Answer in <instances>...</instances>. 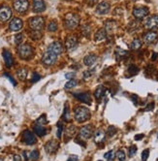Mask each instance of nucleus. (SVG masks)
<instances>
[{"instance_id": "nucleus-39", "label": "nucleus", "mask_w": 158, "mask_h": 161, "mask_svg": "<svg viewBox=\"0 0 158 161\" xmlns=\"http://www.w3.org/2000/svg\"><path fill=\"white\" fill-rule=\"evenodd\" d=\"M139 71V68L135 65H130V67L128 68V72L129 73H131V75H135L138 73Z\"/></svg>"}, {"instance_id": "nucleus-14", "label": "nucleus", "mask_w": 158, "mask_h": 161, "mask_svg": "<svg viewBox=\"0 0 158 161\" xmlns=\"http://www.w3.org/2000/svg\"><path fill=\"white\" fill-rule=\"evenodd\" d=\"M22 25H23L22 21L19 18H15L10 21L9 27L12 31H19L22 28Z\"/></svg>"}, {"instance_id": "nucleus-8", "label": "nucleus", "mask_w": 158, "mask_h": 161, "mask_svg": "<svg viewBox=\"0 0 158 161\" xmlns=\"http://www.w3.org/2000/svg\"><path fill=\"white\" fill-rule=\"evenodd\" d=\"M12 17V10L8 6H2L0 8V21L5 22Z\"/></svg>"}, {"instance_id": "nucleus-27", "label": "nucleus", "mask_w": 158, "mask_h": 161, "mask_svg": "<svg viewBox=\"0 0 158 161\" xmlns=\"http://www.w3.org/2000/svg\"><path fill=\"white\" fill-rule=\"evenodd\" d=\"M17 75H18V78L20 80H25V78L27 76V69H25V68H20V70H18Z\"/></svg>"}, {"instance_id": "nucleus-49", "label": "nucleus", "mask_w": 158, "mask_h": 161, "mask_svg": "<svg viewBox=\"0 0 158 161\" xmlns=\"http://www.w3.org/2000/svg\"><path fill=\"white\" fill-rule=\"evenodd\" d=\"M14 161H21V157L18 154L14 155Z\"/></svg>"}, {"instance_id": "nucleus-44", "label": "nucleus", "mask_w": 158, "mask_h": 161, "mask_svg": "<svg viewBox=\"0 0 158 161\" xmlns=\"http://www.w3.org/2000/svg\"><path fill=\"white\" fill-rule=\"evenodd\" d=\"M154 108V103H149L148 106H147V108L144 110L145 112H149V111H152Z\"/></svg>"}, {"instance_id": "nucleus-34", "label": "nucleus", "mask_w": 158, "mask_h": 161, "mask_svg": "<svg viewBox=\"0 0 158 161\" xmlns=\"http://www.w3.org/2000/svg\"><path fill=\"white\" fill-rule=\"evenodd\" d=\"M77 85H78L77 80H70L69 82H67V84L65 85V88H66V90H71V88L75 87Z\"/></svg>"}, {"instance_id": "nucleus-29", "label": "nucleus", "mask_w": 158, "mask_h": 161, "mask_svg": "<svg viewBox=\"0 0 158 161\" xmlns=\"http://www.w3.org/2000/svg\"><path fill=\"white\" fill-rule=\"evenodd\" d=\"M62 118L64 119V120H66V122H68V120L71 119V117H70V110H69L68 104H67V105H65V107H64V112H63Z\"/></svg>"}, {"instance_id": "nucleus-48", "label": "nucleus", "mask_w": 158, "mask_h": 161, "mask_svg": "<svg viewBox=\"0 0 158 161\" xmlns=\"http://www.w3.org/2000/svg\"><path fill=\"white\" fill-rule=\"evenodd\" d=\"M144 138V135L143 134H139V135H137V136H135V140L136 141H139V140H142Z\"/></svg>"}, {"instance_id": "nucleus-1", "label": "nucleus", "mask_w": 158, "mask_h": 161, "mask_svg": "<svg viewBox=\"0 0 158 161\" xmlns=\"http://www.w3.org/2000/svg\"><path fill=\"white\" fill-rule=\"evenodd\" d=\"M75 118L78 122H84L90 118V111L89 109L84 106H80L75 110Z\"/></svg>"}, {"instance_id": "nucleus-51", "label": "nucleus", "mask_w": 158, "mask_h": 161, "mask_svg": "<svg viewBox=\"0 0 158 161\" xmlns=\"http://www.w3.org/2000/svg\"><path fill=\"white\" fill-rule=\"evenodd\" d=\"M98 1V0H88V2L90 3V4H94V3H96Z\"/></svg>"}, {"instance_id": "nucleus-5", "label": "nucleus", "mask_w": 158, "mask_h": 161, "mask_svg": "<svg viewBox=\"0 0 158 161\" xmlns=\"http://www.w3.org/2000/svg\"><path fill=\"white\" fill-rule=\"evenodd\" d=\"M14 9L18 13L23 14L25 13L29 8V2L28 0H14Z\"/></svg>"}, {"instance_id": "nucleus-7", "label": "nucleus", "mask_w": 158, "mask_h": 161, "mask_svg": "<svg viewBox=\"0 0 158 161\" xmlns=\"http://www.w3.org/2000/svg\"><path fill=\"white\" fill-rule=\"evenodd\" d=\"M22 142L25 145H28V146H32V145L37 143V139L32 132L29 130H25L22 133Z\"/></svg>"}, {"instance_id": "nucleus-30", "label": "nucleus", "mask_w": 158, "mask_h": 161, "mask_svg": "<svg viewBox=\"0 0 158 161\" xmlns=\"http://www.w3.org/2000/svg\"><path fill=\"white\" fill-rule=\"evenodd\" d=\"M142 47V42H141V40L136 38V39H134L133 40V42L131 44V48L133 50H139L140 48Z\"/></svg>"}, {"instance_id": "nucleus-43", "label": "nucleus", "mask_w": 158, "mask_h": 161, "mask_svg": "<svg viewBox=\"0 0 158 161\" xmlns=\"http://www.w3.org/2000/svg\"><path fill=\"white\" fill-rule=\"evenodd\" d=\"M57 127L58 128H57V133H56V135H57L58 138H60L61 135H62V130H63V125H62V123L61 122H58Z\"/></svg>"}, {"instance_id": "nucleus-52", "label": "nucleus", "mask_w": 158, "mask_h": 161, "mask_svg": "<svg viewBox=\"0 0 158 161\" xmlns=\"http://www.w3.org/2000/svg\"><path fill=\"white\" fill-rule=\"evenodd\" d=\"M156 56H157V53H154L153 54V58H152V60H155L156 59Z\"/></svg>"}, {"instance_id": "nucleus-45", "label": "nucleus", "mask_w": 158, "mask_h": 161, "mask_svg": "<svg viewBox=\"0 0 158 161\" xmlns=\"http://www.w3.org/2000/svg\"><path fill=\"white\" fill-rule=\"evenodd\" d=\"M65 77H66L67 79H69V80H73V78L76 77V73H73V72H71V73H67V74L65 75Z\"/></svg>"}, {"instance_id": "nucleus-46", "label": "nucleus", "mask_w": 158, "mask_h": 161, "mask_svg": "<svg viewBox=\"0 0 158 161\" xmlns=\"http://www.w3.org/2000/svg\"><path fill=\"white\" fill-rule=\"evenodd\" d=\"M67 161H78V156L77 155H70Z\"/></svg>"}, {"instance_id": "nucleus-50", "label": "nucleus", "mask_w": 158, "mask_h": 161, "mask_svg": "<svg viewBox=\"0 0 158 161\" xmlns=\"http://www.w3.org/2000/svg\"><path fill=\"white\" fill-rule=\"evenodd\" d=\"M84 78H88V77H89V76H91V73L89 71H86V72H84Z\"/></svg>"}, {"instance_id": "nucleus-13", "label": "nucleus", "mask_w": 158, "mask_h": 161, "mask_svg": "<svg viewBox=\"0 0 158 161\" xmlns=\"http://www.w3.org/2000/svg\"><path fill=\"white\" fill-rule=\"evenodd\" d=\"M145 26L147 29H153L158 26V16H151L145 21Z\"/></svg>"}, {"instance_id": "nucleus-36", "label": "nucleus", "mask_w": 158, "mask_h": 161, "mask_svg": "<svg viewBox=\"0 0 158 161\" xmlns=\"http://www.w3.org/2000/svg\"><path fill=\"white\" fill-rule=\"evenodd\" d=\"M36 123H38V124H41V125H46L47 123H48V120H47L46 116H45V115L41 116L40 117H39V118L37 119Z\"/></svg>"}, {"instance_id": "nucleus-42", "label": "nucleus", "mask_w": 158, "mask_h": 161, "mask_svg": "<svg viewBox=\"0 0 158 161\" xmlns=\"http://www.w3.org/2000/svg\"><path fill=\"white\" fill-rule=\"evenodd\" d=\"M40 79H41V76L35 72V73L32 74V78H31V82H32V83H36V82H38V80H40Z\"/></svg>"}, {"instance_id": "nucleus-38", "label": "nucleus", "mask_w": 158, "mask_h": 161, "mask_svg": "<svg viewBox=\"0 0 158 161\" xmlns=\"http://www.w3.org/2000/svg\"><path fill=\"white\" fill-rule=\"evenodd\" d=\"M23 40V34L20 33V34H17L15 36V43L17 45H20Z\"/></svg>"}, {"instance_id": "nucleus-17", "label": "nucleus", "mask_w": 158, "mask_h": 161, "mask_svg": "<svg viewBox=\"0 0 158 161\" xmlns=\"http://www.w3.org/2000/svg\"><path fill=\"white\" fill-rule=\"evenodd\" d=\"M48 51H51V52H52L55 54L58 55V54L62 53V52H63V47H62V45L59 42H53V43H52L49 46Z\"/></svg>"}, {"instance_id": "nucleus-28", "label": "nucleus", "mask_w": 158, "mask_h": 161, "mask_svg": "<svg viewBox=\"0 0 158 161\" xmlns=\"http://www.w3.org/2000/svg\"><path fill=\"white\" fill-rule=\"evenodd\" d=\"M27 158H28V159H30V160H32V161H36V160L39 158V151H38L37 150L30 151L29 154H28Z\"/></svg>"}, {"instance_id": "nucleus-12", "label": "nucleus", "mask_w": 158, "mask_h": 161, "mask_svg": "<svg viewBox=\"0 0 158 161\" xmlns=\"http://www.w3.org/2000/svg\"><path fill=\"white\" fill-rule=\"evenodd\" d=\"M58 148H59V143L57 141H55V140L49 141L45 146L46 151L48 152V154H54V152L57 151Z\"/></svg>"}, {"instance_id": "nucleus-18", "label": "nucleus", "mask_w": 158, "mask_h": 161, "mask_svg": "<svg viewBox=\"0 0 158 161\" xmlns=\"http://www.w3.org/2000/svg\"><path fill=\"white\" fill-rule=\"evenodd\" d=\"M158 38V34L154 31H149L144 35V41L147 44H151L154 41H156V39Z\"/></svg>"}, {"instance_id": "nucleus-35", "label": "nucleus", "mask_w": 158, "mask_h": 161, "mask_svg": "<svg viewBox=\"0 0 158 161\" xmlns=\"http://www.w3.org/2000/svg\"><path fill=\"white\" fill-rule=\"evenodd\" d=\"M115 155H116L117 159L120 160V161H125V159H126L125 152H124L123 150H118V151L116 152Z\"/></svg>"}, {"instance_id": "nucleus-4", "label": "nucleus", "mask_w": 158, "mask_h": 161, "mask_svg": "<svg viewBox=\"0 0 158 161\" xmlns=\"http://www.w3.org/2000/svg\"><path fill=\"white\" fill-rule=\"evenodd\" d=\"M56 60H57V54H55L51 51H47L42 56V62L47 66L53 65L56 62Z\"/></svg>"}, {"instance_id": "nucleus-47", "label": "nucleus", "mask_w": 158, "mask_h": 161, "mask_svg": "<svg viewBox=\"0 0 158 161\" xmlns=\"http://www.w3.org/2000/svg\"><path fill=\"white\" fill-rule=\"evenodd\" d=\"M5 77H7L8 79H9V80H11V83H12V84H13L14 85H16V82H15V80H14V79H13V78H12V77H11L10 75H9V74L5 73Z\"/></svg>"}, {"instance_id": "nucleus-24", "label": "nucleus", "mask_w": 158, "mask_h": 161, "mask_svg": "<svg viewBox=\"0 0 158 161\" xmlns=\"http://www.w3.org/2000/svg\"><path fill=\"white\" fill-rule=\"evenodd\" d=\"M106 38H107V31L105 29H99L95 33V36H94V39H95L96 42H101Z\"/></svg>"}, {"instance_id": "nucleus-20", "label": "nucleus", "mask_w": 158, "mask_h": 161, "mask_svg": "<svg viewBox=\"0 0 158 161\" xmlns=\"http://www.w3.org/2000/svg\"><path fill=\"white\" fill-rule=\"evenodd\" d=\"M3 58H4V61H5V64H6L7 67H11V66L13 65V63H14V58H13L12 53H11L9 51L5 50V51L3 52Z\"/></svg>"}, {"instance_id": "nucleus-10", "label": "nucleus", "mask_w": 158, "mask_h": 161, "mask_svg": "<svg viewBox=\"0 0 158 161\" xmlns=\"http://www.w3.org/2000/svg\"><path fill=\"white\" fill-rule=\"evenodd\" d=\"M74 96L79 99L81 102L88 104V105H90L92 100H91V96L89 92H79V93H74Z\"/></svg>"}, {"instance_id": "nucleus-33", "label": "nucleus", "mask_w": 158, "mask_h": 161, "mask_svg": "<svg viewBox=\"0 0 158 161\" xmlns=\"http://www.w3.org/2000/svg\"><path fill=\"white\" fill-rule=\"evenodd\" d=\"M115 152L114 150H110V151L106 152V154H104V157H105L107 160H109V161L113 160V159L115 158Z\"/></svg>"}, {"instance_id": "nucleus-15", "label": "nucleus", "mask_w": 158, "mask_h": 161, "mask_svg": "<svg viewBox=\"0 0 158 161\" xmlns=\"http://www.w3.org/2000/svg\"><path fill=\"white\" fill-rule=\"evenodd\" d=\"M78 45V38L76 36H69L66 39V42H65V46L67 48V50L69 51H72L73 49L77 47Z\"/></svg>"}, {"instance_id": "nucleus-16", "label": "nucleus", "mask_w": 158, "mask_h": 161, "mask_svg": "<svg viewBox=\"0 0 158 161\" xmlns=\"http://www.w3.org/2000/svg\"><path fill=\"white\" fill-rule=\"evenodd\" d=\"M110 11V4L108 2H101L96 7V13L99 15H106Z\"/></svg>"}, {"instance_id": "nucleus-53", "label": "nucleus", "mask_w": 158, "mask_h": 161, "mask_svg": "<svg viewBox=\"0 0 158 161\" xmlns=\"http://www.w3.org/2000/svg\"><path fill=\"white\" fill-rule=\"evenodd\" d=\"M0 161H4V159H3V158H1V157H0Z\"/></svg>"}, {"instance_id": "nucleus-22", "label": "nucleus", "mask_w": 158, "mask_h": 161, "mask_svg": "<svg viewBox=\"0 0 158 161\" xmlns=\"http://www.w3.org/2000/svg\"><path fill=\"white\" fill-rule=\"evenodd\" d=\"M76 131H77L76 126L71 125L70 127H68L65 132V142H68L70 139H72L76 134Z\"/></svg>"}, {"instance_id": "nucleus-40", "label": "nucleus", "mask_w": 158, "mask_h": 161, "mask_svg": "<svg viewBox=\"0 0 158 161\" xmlns=\"http://www.w3.org/2000/svg\"><path fill=\"white\" fill-rule=\"evenodd\" d=\"M149 156V150H145L142 154V161H147Z\"/></svg>"}, {"instance_id": "nucleus-54", "label": "nucleus", "mask_w": 158, "mask_h": 161, "mask_svg": "<svg viewBox=\"0 0 158 161\" xmlns=\"http://www.w3.org/2000/svg\"><path fill=\"white\" fill-rule=\"evenodd\" d=\"M157 137H158V133H157Z\"/></svg>"}, {"instance_id": "nucleus-32", "label": "nucleus", "mask_w": 158, "mask_h": 161, "mask_svg": "<svg viewBox=\"0 0 158 161\" xmlns=\"http://www.w3.org/2000/svg\"><path fill=\"white\" fill-rule=\"evenodd\" d=\"M48 30L51 31V32L56 31V30H57V23H56V21H52L49 23V25H48Z\"/></svg>"}, {"instance_id": "nucleus-55", "label": "nucleus", "mask_w": 158, "mask_h": 161, "mask_svg": "<svg viewBox=\"0 0 158 161\" xmlns=\"http://www.w3.org/2000/svg\"><path fill=\"white\" fill-rule=\"evenodd\" d=\"M99 161H101V160H99Z\"/></svg>"}, {"instance_id": "nucleus-25", "label": "nucleus", "mask_w": 158, "mask_h": 161, "mask_svg": "<svg viewBox=\"0 0 158 161\" xmlns=\"http://www.w3.org/2000/svg\"><path fill=\"white\" fill-rule=\"evenodd\" d=\"M106 138V134L103 130H97L94 134V141H95L96 144L102 143Z\"/></svg>"}, {"instance_id": "nucleus-21", "label": "nucleus", "mask_w": 158, "mask_h": 161, "mask_svg": "<svg viewBox=\"0 0 158 161\" xmlns=\"http://www.w3.org/2000/svg\"><path fill=\"white\" fill-rule=\"evenodd\" d=\"M96 60H97V56L94 53H90V54H88L84 58V65H86V66H92L93 64L95 63Z\"/></svg>"}, {"instance_id": "nucleus-41", "label": "nucleus", "mask_w": 158, "mask_h": 161, "mask_svg": "<svg viewBox=\"0 0 158 161\" xmlns=\"http://www.w3.org/2000/svg\"><path fill=\"white\" fill-rule=\"evenodd\" d=\"M136 152H137V147L136 146H132L129 148V156L132 157L136 154Z\"/></svg>"}, {"instance_id": "nucleus-9", "label": "nucleus", "mask_w": 158, "mask_h": 161, "mask_svg": "<svg viewBox=\"0 0 158 161\" xmlns=\"http://www.w3.org/2000/svg\"><path fill=\"white\" fill-rule=\"evenodd\" d=\"M133 15L136 19L142 20V19L146 18L147 16L148 15V9L147 7H137V8L134 9Z\"/></svg>"}, {"instance_id": "nucleus-26", "label": "nucleus", "mask_w": 158, "mask_h": 161, "mask_svg": "<svg viewBox=\"0 0 158 161\" xmlns=\"http://www.w3.org/2000/svg\"><path fill=\"white\" fill-rule=\"evenodd\" d=\"M104 93H105V87L103 85H99L97 86L95 92H94V96H95L97 99H100L103 97Z\"/></svg>"}, {"instance_id": "nucleus-19", "label": "nucleus", "mask_w": 158, "mask_h": 161, "mask_svg": "<svg viewBox=\"0 0 158 161\" xmlns=\"http://www.w3.org/2000/svg\"><path fill=\"white\" fill-rule=\"evenodd\" d=\"M46 9V5L43 0H34L33 4V11L35 13H41L44 12Z\"/></svg>"}, {"instance_id": "nucleus-11", "label": "nucleus", "mask_w": 158, "mask_h": 161, "mask_svg": "<svg viewBox=\"0 0 158 161\" xmlns=\"http://www.w3.org/2000/svg\"><path fill=\"white\" fill-rule=\"evenodd\" d=\"M92 133H93L92 127L90 125H85V126H83L80 129V134L79 135H80V138L88 140L92 136Z\"/></svg>"}, {"instance_id": "nucleus-23", "label": "nucleus", "mask_w": 158, "mask_h": 161, "mask_svg": "<svg viewBox=\"0 0 158 161\" xmlns=\"http://www.w3.org/2000/svg\"><path fill=\"white\" fill-rule=\"evenodd\" d=\"M34 132L39 137H43V136H45L47 134V129H46L45 125H41V124L36 123L34 125Z\"/></svg>"}, {"instance_id": "nucleus-2", "label": "nucleus", "mask_w": 158, "mask_h": 161, "mask_svg": "<svg viewBox=\"0 0 158 161\" xmlns=\"http://www.w3.org/2000/svg\"><path fill=\"white\" fill-rule=\"evenodd\" d=\"M18 53L20 58L22 59H29L31 56L33 55V49L32 47L28 44H23L20 45L18 48Z\"/></svg>"}, {"instance_id": "nucleus-6", "label": "nucleus", "mask_w": 158, "mask_h": 161, "mask_svg": "<svg viewBox=\"0 0 158 161\" xmlns=\"http://www.w3.org/2000/svg\"><path fill=\"white\" fill-rule=\"evenodd\" d=\"M45 25L44 19L41 17H33L29 20V26L31 29L36 30V31H40Z\"/></svg>"}, {"instance_id": "nucleus-31", "label": "nucleus", "mask_w": 158, "mask_h": 161, "mask_svg": "<svg viewBox=\"0 0 158 161\" xmlns=\"http://www.w3.org/2000/svg\"><path fill=\"white\" fill-rule=\"evenodd\" d=\"M30 37L32 38L33 40H39L42 38V33L40 31H36V30H33L32 32L30 33Z\"/></svg>"}, {"instance_id": "nucleus-37", "label": "nucleus", "mask_w": 158, "mask_h": 161, "mask_svg": "<svg viewBox=\"0 0 158 161\" xmlns=\"http://www.w3.org/2000/svg\"><path fill=\"white\" fill-rule=\"evenodd\" d=\"M116 128L115 127V126H110L109 127V129H108V131H107V134H108V136L109 137H113L115 133H116Z\"/></svg>"}, {"instance_id": "nucleus-3", "label": "nucleus", "mask_w": 158, "mask_h": 161, "mask_svg": "<svg viewBox=\"0 0 158 161\" xmlns=\"http://www.w3.org/2000/svg\"><path fill=\"white\" fill-rule=\"evenodd\" d=\"M79 23H80V18H79V16L77 14H73V13L67 14L65 18V25L67 28L74 29L79 25Z\"/></svg>"}]
</instances>
